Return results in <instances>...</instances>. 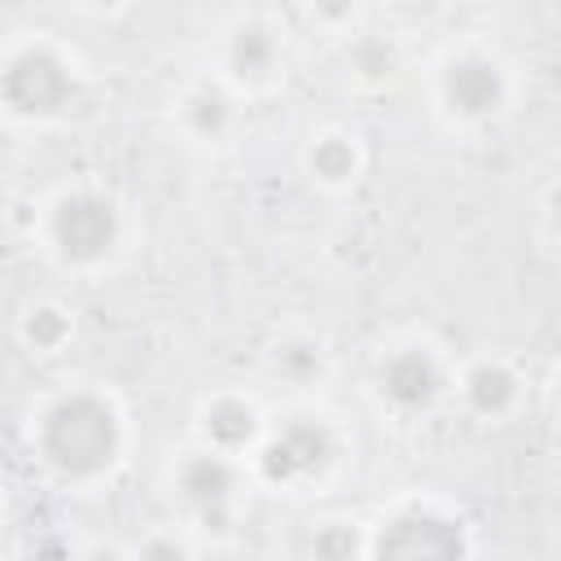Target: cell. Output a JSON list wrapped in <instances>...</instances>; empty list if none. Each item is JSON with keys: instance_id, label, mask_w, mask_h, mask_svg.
I'll use <instances>...</instances> for the list:
<instances>
[{"instance_id": "1", "label": "cell", "mask_w": 561, "mask_h": 561, "mask_svg": "<svg viewBox=\"0 0 561 561\" xmlns=\"http://www.w3.org/2000/svg\"><path fill=\"white\" fill-rule=\"evenodd\" d=\"M31 451L61 482H96L123 456V421L105 394H61L39 412L31 430Z\"/></svg>"}, {"instance_id": "3", "label": "cell", "mask_w": 561, "mask_h": 561, "mask_svg": "<svg viewBox=\"0 0 561 561\" xmlns=\"http://www.w3.org/2000/svg\"><path fill=\"white\" fill-rule=\"evenodd\" d=\"M70 66L44 44H26L4 61V105L18 118L57 114L70 101Z\"/></svg>"}, {"instance_id": "17", "label": "cell", "mask_w": 561, "mask_h": 561, "mask_svg": "<svg viewBox=\"0 0 561 561\" xmlns=\"http://www.w3.org/2000/svg\"><path fill=\"white\" fill-rule=\"evenodd\" d=\"M83 561H123V552L118 548H92V552H83Z\"/></svg>"}, {"instance_id": "10", "label": "cell", "mask_w": 561, "mask_h": 561, "mask_svg": "<svg viewBox=\"0 0 561 561\" xmlns=\"http://www.w3.org/2000/svg\"><path fill=\"white\" fill-rule=\"evenodd\" d=\"M465 399L473 412L482 416H504L513 403H517V373L504 364V359H478L469 373H465Z\"/></svg>"}, {"instance_id": "11", "label": "cell", "mask_w": 561, "mask_h": 561, "mask_svg": "<svg viewBox=\"0 0 561 561\" xmlns=\"http://www.w3.org/2000/svg\"><path fill=\"white\" fill-rule=\"evenodd\" d=\"M272 61H276V35L267 26L245 22V26L232 31V39H228V66H232V75L259 79V75L272 70Z\"/></svg>"}, {"instance_id": "12", "label": "cell", "mask_w": 561, "mask_h": 561, "mask_svg": "<svg viewBox=\"0 0 561 561\" xmlns=\"http://www.w3.org/2000/svg\"><path fill=\"white\" fill-rule=\"evenodd\" d=\"M70 333H75V320H70V311L57 307V302H35V307H26V316H22V342H26L31 351H39V355L61 351Z\"/></svg>"}, {"instance_id": "19", "label": "cell", "mask_w": 561, "mask_h": 561, "mask_svg": "<svg viewBox=\"0 0 561 561\" xmlns=\"http://www.w3.org/2000/svg\"><path fill=\"white\" fill-rule=\"evenodd\" d=\"M552 394H557V408H561V377H557V390Z\"/></svg>"}, {"instance_id": "15", "label": "cell", "mask_w": 561, "mask_h": 561, "mask_svg": "<svg viewBox=\"0 0 561 561\" xmlns=\"http://www.w3.org/2000/svg\"><path fill=\"white\" fill-rule=\"evenodd\" d=\"M311 557L316 561H355L359 557V530L351 522H324V526H316Z\"/></svg>"}, {"instance_id": "5", "label": "cell", "mask_w": 561, "mask_h": 561, "mask_svg": "<svg viewBox=\"0 0 561 561\" xmlns=\"http://www.w3.org/2000/svg\"><path fill=\"white\" fill-rule=\"evenodd\" d=\"M508 96V79L500 70L495 57L486 53H460L447 61L443 70V105L456 118H486L504 105Z\"/></svg>"}, {"instance_id": "16", "label": "cell", "mask_w": 561, "mask_h": 561, "mask_svg": "<svg viewBox=\"0 0 561 561\" xmlns=\"http://www.w3.org/2000/svg\"><path fill=\"white\" fill-rule=\"evenodd\" d=\"M136 561H188V548L175 535H149L136 552Z\"/></svg>"}, {"instance_id": "6", "label": "cell", "mask_w": 561, "mask_h": 561, "mask_svg": "<svg viewBox=\"0 0 561 561\" xmlns=\"http://www.w3.org/2000/svg\"><path fill=\"white\" fill-rule=\"evenodd\" d=\"M329 460V434L316 421H289L259 447V469L267 482H302Z\"/></svg>"}, {"instance_id": "14", "label": "cell", "mask_w": 561, "mask_h": 561, "mask_svg": "<svg viewBox=\"0 0 561 561\" xmlns=\"http://www.w3.org/2000/svg\"><path fill=\"white\" fill-rule=\"evenodd\" d=\"M232 118V101L219 92V88H197L184 96V123L197 131V136H219Z\"/></svg>"}, {"instance_id": "8", "label": "cell", "mask_w": 561, "mask_h": 561, "mask_svg": "<svg viewBox=\"0 0 561 561\" xmlns=\"http://www.w3.org/2000/svg\"><path fill=\"white\" fill-rule=\"evenodd\" d=\"M377 390H381V399L394 403L399 412H421V408H430V403L438 399L443 373H438V364H434L430 351L408 346V351H394V355L381 364Z\"/></svg>"}, {"instance_id": "9", "label": "cell", "mask_w": 561, "mask_h": 561, "mask_svg": "<svg viewBox=\"0 0 561 561\" xmlns=\"http://www.w3.org/2000/svg\"><path fill=\"white\" fill-rule=\"evenodd\" d=\"M202 434H206L210 451L232 456V451H241L259 438V412H254V403H245L237 394H224L202 412Z\"/></svg>"}, {"instance_id": "7", "label": "cell", "mask_w": 561, "mask_h": 561, "mask_svg": "<svg viewBox=\"0 0 561 561\" xmlns=\"http://www.w3.org/2000/svg\"><path fill=\"white\" fill-rule=\"evenodd\" d=\"M175 486H180V500L197 513V517H206V522H224V513H228V504H232V495H237V469H232V460L224 456V451H193L184 465H180V473H175Z\"/></svg>"}, {"instance_id": "4", "label": "cell", "mask_w": 561, "mask_h": 561, "mask_svg": "<svg viewBox=\"0 0 561 561\" xmlns=\"http://www.w3.org/2000/svg\"><path fill=\"white\" fill-rule=\"evenodd\" d=\"M373 561H465V535L451 517L412 508L381 522Z\"/></svg>"}, {"instance_id": "13", "label": "cell", "mask_w": 561, "mask_h": 561, "mask_svg": "<svg viewBox=\"0 0 561 561\" xmlns=\"http://www.w3.org/2000/svg\"><path fill=\"white\" fill-rule=\"evenodd\" d=\"M307 162H311V175H316V180H324V184H351L355 171H359V149H355L351 136L329 131V136H320V140L311 145Z\"/></svg>"}, {"instance_id": "2", "label": "cell", "mask_w": 561, "mask_h": 561, "mask_svg": "<svg viewBox=\"0 0 561 561\" xmlns=\"http://www.w3.org/2000/svg\"><path fill=\"white\" fill-rule=\"evenodd\" d=\"M48 250L70 263V267H96L114 254L118 245V210L110 197L92 193V188H75L61 193L48 206Z\"/></svg>"}, {"instance_id": "18", "label": "cell", "mask_w": 561, "mask_h": 561, "mask_svg": "<svg viewBox=\"0 0 561 561\" xmlns=\"http://www.w3.org/2000/svg\"><path fill=\"white\" fill-rule=\"evenodd\" d=\"M548 219H552V228L561 232V193H552V210H548Z\"/></svg>"}]
</instances>
